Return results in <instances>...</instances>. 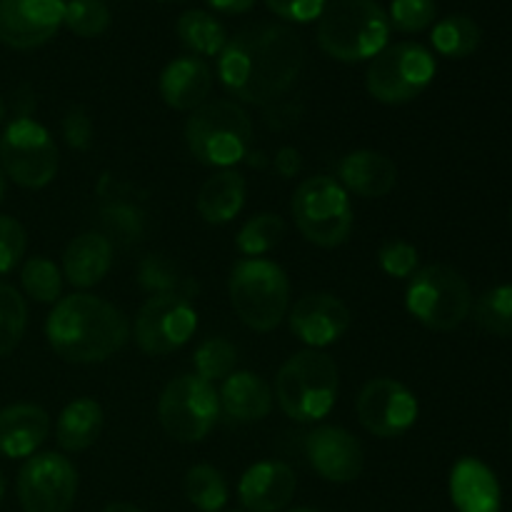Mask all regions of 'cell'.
Masks as SVG:
<instances>
[{"label": "cell", "mask_w": 512, "mask_h": 512, "mask_svg": "<svg viewBox=\"0 0 512 512\" xmlns=\"http://www.w3.org/2000/svg\"><path fill=\"white\" fill-rule=\"evenodd\" d=\"M305 65L303 38L283 23H255L228 38L218 55V78L250 105L278 103Z\"/></svg>", "instance_id": "cell-1"}, {"label": "cell", "mask_w": 512, "mask_h": 512, "mask_svg": "<svg viewBox=\"0 0 512 512\" xmlns=\"http://www.w3.org/2000/svg\"><path fill=\"white\" fill-rule=\"evenodd\" d=\"M50 348L68 363H103L130 338L128 318L108 300L88 293L60 298L45 323Z\"/></svg>", "instance_id": "cell-2"}, {"label": "cell", "mask_w": 512, "mask_h": 512, "mask_svg": "<svg viewBox=\"0 0 512 512\" xmlns=\"http://www.w3.org/2000/svg\"><path fill=\"white\" fill-rule=\"evenodd\" d=\"M388 38L390 20L378 0H330L318 18V45L340 63L373 60Z\"/></svg>", "instance_id": "cell-3"}, {"label": "cell", "mask_w": 512, "mask_h": 512, "mask_svg": "<svg viewBox=\"0 0 512 512\" xmlns=\"http://www.w3.org/2000/svg\"><path fill=\"white\" fill-rule=\"evenodd\" d=\"M338 365L323 350H303L285 360L275 378L280 410L295 423H315L333 410L338 400Z\"/></svg>", "instance_id": "cell-4"}, {"label": "cell", "mask_w": 512, "mask_h": 512, "mask_svg": "<svg viewBox=\"0 0 512 512\" xmlns=\"http://www.w3.org/2000/svg\"><path fill=\"white\" fill-rule=\"evenodd\" d=\"M230 303L238 318L258 333H270L283 323L290 305V283L278 263L243 258L230 270Z\"/></svg>", "instance_id": "cell-5"}, {"label": "cell", "mask_w": 512, "mask_h": 512, "mask_svg": "<svg viewBox=\"0 0 512 512\" xmlns=\"http://www.w3.org/2000/svg\"><path fill=\"white\" fill-rule=\"evenodd\" d=\"M185 143L200 163L228 170L248 155L253 143V120L235 100L205 103L190 115Z\"/></svg>", "instance_id": "cell-6"}, {"label": "cell", "mask_w": 512, "mask_h": 512, "mask_svg": "<svg viewBox=\"0 0 512 512\" xmlns=\"http://www.w3.org/2000/svg\"><path fill=\"white\" fill-rule=\"evenodd\" d=\"M405 305L420 325L448 333L470 315L473 293L458 270L448 265H425L408 278Z\"/></svg>", "instance_id": "cell-7"}, {"label": "cell", "mask_w": 512, "mask_h": 512, "mask_svg": "<svg viewBox=\"0 0 512 512\" xmlns=\"http://www.w3.org/2000/svg\"><path fill=\"white\" fill-rule=\"evenodd\" d=\"M293 218L308 243L338 248L353 233V205L348 190L328 175L308 178L293 195Z\"/></svg>", "instance_id": "cell-8"}, {"label": "cell", "mask_w": 512, "mask_h": 512, "mask_svg": "<svg viewBox=\"0 0 512 512\" xmlns=\"http://www.w3.org/2000/svg\"><path fill=\"white\" fill-rule=\"evenodd\" d=\"M58 145L45 125L30 115L10 120L0 138V170L20 188L38 190L58 173Z\"/></svg>", "instance_id": "cell-9"}, {"label": "cell", "mask_w": 512, "mask_h": 512, "mask_svg": "<svg viewBox=\"0 0 512 512\" xmlns=\"http://www.w3.org/2000/svg\"><path fill=\"white\" fill-rule=\"evenodd\" d=\"M433 53L420 43H395L385 45L373 60H370L368 93L378 103L403 105L418 98L435 78Z\"/></svg>", "instance_id": "cell-10"}, {"label": "cell", "mask_w": 512, "mask_h": 512, "mask_svg": "<svg viewBox=\"0 0 512 512\" xmlns=\"http://www.w3.org/2000/svg\"><path fill=\"white\" fill-rule=\"evenodd\" d=\"M158 418L178 443H200L220 418V398L198 375H180L165 385L158 400Z\"/></svg>", "instance_id": "cell-11"}, {"label": "cell", "mask_w": 512, "mask_h": 512, "mask_svg": "<svg viewBox=\"0 0 512 512\" xmlns=\"http://www.w3.org/2000/svg\"><path fill=\"white\" fill-rule=\"evenodd\" d=\"M198 330V313L178 295H150L135 315V343L143 353L160 358L183 348Z\"/></svg>", "instance_id": "cell-12"}, {"label": "cell", "mask_w": 512, "mask_h": 512, "mask_svg": "<svg viewBox=\"0 0 512 512\" xmlns=\"http://www.w3.org/2000/svg\"><path fill=\"white\" fill-rule=\"evenodd\" d=\"M78 495V473L58 453H35L18 473V500L25 512H70Z\"/></svg>", "instance_id": "cell-13"}, {"label": "cell", "mask_w": 512, "mask_h": 512, "mask_svg": "<svg viewBox=\"0 0 512 512\" xmlns=\"http://www.w3.org/2000/svg\"><path fill=\"white\" fill-rule=\"evenodd\" d=\"M358 420L375 438H400L418 420V398L403 383L375 378L360 390Z\"/></svg>", "instance_id": "cell-14"}, {"label": "cell", "mask_w": 512, "mask_h": 512, "mask_svg": "<svg viewBox=\"0 0 512 512\" xmlns=\"http://www.w3.org/2000/svg\"><path fill=\"white\" fill-rule=\"evenodd\" d=\"M65 0H0V40L13 50H33L55 38Z\"/></svg>", "instance_id": "cell-15"}, {"label": "cell", "mask_w": 512, "mask_h": 512, "mask_svg": "<svg viewBox=\"0 0 512 512\" xmlns=\"http://www.w3.org/2000/svg\"><path fill=\"white\" fill-rule=\"evenodd\" d=\"M310 465L328 483H353L365 468V453L360 440L338 425H320L305 443Z\"/></svg>", "instance_id": "cell-16"}, {"label": "cell", "mask_w": 512, "mask_h": 512, "mask_svg": "<svg viewBox=\"0 0 512 512\" xmlns=\"http://www.w3.org/2000/svg\"><path fill=\"white\" fill-rule=\"evenodd\" d=\"M290 330L310 350L328 348L338 343L350 328V310L340 298L330 293H310L295 303L288 315Z\"/></svg>", "instance_id": "cell-17"}, {"label": "cell", "mask_w": 512, "mask_h": 512, "mask_svg": "<svg viewBox=\"0 0 512 512\" xmlns=\"http://www.w3.org/2000/svg\"><path fill=\"white\" fill-rule=\"evenodd\" d=\"M298 478L293 468L280 460L250 465L238 485V498L248 512H280L290 505Z\"/></svg>", "instance_id": "cell-18"}, {"label": "cell", "mask_w": 512, "mask_h": 512, "mask_svg": "<svg viewBox=\"0 0 512 512\" xmlns=\"http://www.w3.org/2000/svg\"><path fill=\"white\" fill-rule=\"evenodd\" d=\"M160 98L175 110H198L213 90V70L198 55L175 58L160 73Z\"/></svg>", "instance_id": "cell-19"}, {"label": "cell", "mask_w": 512, "mask_h": 512, "mask_svg": "<svg viewBox=\"0 0 512 512\" xmlns=\"http://www.w3.org/2000/svg\"><path fill=\"white\" fill-rule=\"evenodd\" d=\"M450 498L458 512H500L503 495L493 470L478 458H463L450 473Z\"/></svg>", "instance_id": "cell-20"}, {"label": "cell", "mask_w": 512, "mask_h": 512, "mask_svg": "<svg viewBox=\"0 0 512 512\" xmlns=\"http://www.w3.org/2000/svg\"><path fill=\"white\" fill-rule=\"evenodd\" d=\"M338 178L348 193L360 198H385L398 183V165L378 150H355L340 160Z\"/></svg>", "instance_id": "cell-21"}, {"label": "cell", "mask_w": 512, "mask_h": 512, "mask_svg": "<svg viewBox=\"0 0 512 512\" xmlns=\"http://www.w3.org/2000/svg\"><path fill=\"white\" fill-rule=\"evenodd\" d=\"M48 433L50 418L38 405L18 403L0 410V455L5 458H30Z\"/></svg>", "instance_id": "cell-22"}, {"label": "cell", "mask_w": 512, "mask_h": 512, "mask_svg": "<svg viewBox=\"0 0 512 512\" xmlns=\"http://www.w3.org/2000/svg\"><path fill=\"white\" fill-rule=\"evenodd\" d=\"M220 410L235 423H260L273 410V390L260 375L240 370L223 380Z\"/></svg>", "instance_id": "cell-23"}, {"label": "cell", "mask_w": 512, "mask_h": 512, "mask_svg": "<svg viewBox=\"0 0 512 512\" xmlns=\"http://www.w3.org/2000/svg\"><path fill=\"white\" fill-rule=\"evenodd\" d=\"M113 265V245L103 233H83L63 253V278L75 288H93Z\"/></svg>", "instance_id": "cell-24"}, {"label": "cell", "mask_w": 512, "mask_h": 512, "mask_svg": "<svg viewBox=\"0 0 512 512\" xmlns=\"http://www.w3.org/2000/svg\"><path fill=\"white\" fill-rule=\"evenodd\" d=\"M245 205V178L238 170H220L205 180L200 188L195 208L200 218L210 225H225L243 210Z\"/></svg>", "instance_id": "cell-25"}, {"label": "cell", "mask_w": 512, "mask_h": 512, "mask_svg": "<svg viewBox=\"0 0 512 512\" xmlns=\"http://www.w3.org/2000/svg\"><path fill=\"white\" fill-rule=\"evenodd\" d=\"M103 430V408L93 398H78L63 408L58 418V445L68 453H80L95 445Z\"/></svg>", "instance_id": "cell-26"}, {"label": "cell", "mask_w": 512, "mask_h": 512, "mask_svg": "<svg viewBox=\"0 0 512 512\" xmlns=\"http://www.w3.org/2000/svg\"><path fill=\"white\" fill-rule=\"evenodd\" d=\"M138 283L150 295H178L190 300L198 293V283L168 255H145L138 265Z\"/></svg>", "instance_id": "cell-27"}, {"label": "cell", "mask_w": 512, "mask_h": 512, "mask_svg": "<svg viewBox=\"0 0 512 512\" xmlns=\"http://www.w3.org/2000/svg\"><path fill=\"white\" fill-rule=\"evenodd\" d=\"M100 228H103V235L110 240V245L130 248L145 238L148 220H145V210L138 203L113 195L100 205Z\"/></svg>", "instance_id": "cell-28"}, {"label": "cell", "mask_w": 512, "mask_h": 512, "mask_svg": "<svg viewBox=\"0 0 512 512\" xmlns=\"http://www.w3.org/2000/svg\"><path fill=\"white\" fill-rule=\"evenodd\" d=\"M178 38L185 48L193 55H220V50L228 43V35H225L223 23H220L215 15H210L208 10H185L178 18Z\"/></svg>", "instance_id": "cell-29"}, {"label": "cell", "mask_w": 512, "mask_h": 512, "mask_svg": "<svg viewBox=\"0 0 512 512\" xmlns=\"http://www.w3.org/2000/svg\"><path fill=\"white\" fill-rule=\"evenodd\" d=\"M480 38H483L480 25L470 15H448L435 25L433 35H430L435 50L445 58L455 60L473 55L478 50Z\"/></svg>", "instance_id": "cell-30"}, {"label": "cell", "mask_w": 512, "mask_h": 512, "mask_svg": "<svg viewBox=\"0 0 512 512\" xmlns=\"http://www.w3.org/2000/svg\"><path fill=\"white\" fill-rule=\"evenodd\" d=\"M185 495L200 512H220L228 503V483L213 465H193L185 475Z\"/></svg>", "instance_id": "cell-31"}, {"label": "cell", "mask_w": 512, "mask_h": 512, "mask_svg": "<svg viewBox=\"0 0 512 512\" xmlns=\"http://www.w3.org/2000/svg\"><path fill=\"white\" fill-rule=\"evenodd\" d=\"M475 323L490 335L512 338V285H498L475 303Z\"/></svg>", "instance_id": "cell-32"}, {"label": "cell", "mask_w": 512, "mask_h": 512, "mask_svg": "<svg viewBox=\"0 0 512 512\" xmlns=\"http://www.w3.org/2000/svg\"><path fill=\"white\" fill-rule=\"evenodd\" d=\"M285 238V223L283 218L273 213H260L255 218H250L248 223L240 228L238 238V250L245 258H260V255L270 253L280 240Z\"/></svg>", "instance_id": "cell-33"}, {"label": "cell", "mask_w": 512, "mask_h": 512, "mask_svg": "<svg viewBox=\"0 0 512 512\" xmlns=\"http://www.w3.org/2000/svg\"><path fill=\"white\" fill-rule=\"evenodd\" d=\"M28 325L25 300L13 285L0 283V358L13 353L20 345Z\"/></svg>", "instance_id": "cell-34"}, {"label": "cell", "mask_w": 512, "mask_h": 512, "mask_svg": "<svg viewBox=\"0 0 512 512\" xmlns=\"http://www.w3.org/2000/svg\"><path fill=\"white\" fill-rule=\"evenodd\" d=\"M195 375L203 378L205 383L213 385L215 380H225L235 373L238 365V350L230 340L225 338H208L195 350Z\"/></svg>", "instance_id": "cell-35"}, {"label": "cell", "mask_w": 512, "mask_h": 512, "mask_svg": "<svg viewBox=\"0 0 512 512\" xmlns=\"http://www.w3.org/2000/svg\"><path fill=\"white\" fill-rule=\"evenodd\" d=\"M20 283H23L28 298L38 300V303H58L60 293H63V273L58 265L48 258H30L23 265L20 273Z\"/></svg>", "instance_id": "cell-36"}, {"label": "cell", "mask_w": 512, "mask_h": 512, "mask_svg": "<svg viewBox=\"0 0 512 512\" xmlns=\"http://www.w3.org/2000/svg\"><path fill=\"white\" fill-rule=\"evenodd\" d=\"M110 8L105 0H68L63 25L80 38H98L110 28Z\"/></svg>", "instance_id": "cell-37"}, {"label": "cell", "mask_w": 512, "mask_h": 512, "mask_svg": "<svg viewBox=\"0 0 512 512\" xmlns=\"http://www.w3.org/2000/svg\"><path fill=\"white\" fill-rule=\"evenodd\" d=\"M438 15V3L435 0H393L390 3V28L400 33H420L430 28Z\"/></svg>", "instance_id": "cell-38"}, {"label": "cell", "mask_w": 512, "mask_h": 512, "mask_svg": "<svg viewBox=\"0 0 512 512\" xmlns=\"http://www.w3.org/2000/svg\"><path fill=\"white\" fill-rule=\"evenodd\" d=\"M418 250L408 240L390 238L380 245L378 263L390 278H410L418 270Z\"/></svg>", "instance_id": "cell-39"}, {"label": "cell", "mask_w": 512, "mask_h": 512, "mask_svg": "<svg viewBox=\"0 0 512 512\" xmlns=\"http://www.w3.org/2000/svg\"><path fill=\"white\" fill-rule=\"evenodd\" d=\"M28 248V235L25 228L10 215H0V275H8L18 268Z\"/></svg>", "instance_id": "cell-40"}, {"label": "cell", "mask_w": 512, "mask_h": 512, "mask_svg": "<svg viewBox=\"0 0 512 512\" xmlns=\"http://www.w3.org/2000/svg\"><path fill=\"white\" fill-rule=\"evenodd\" d=\"M63 138L73 150H90L93 145V120L83 105H75L63 118Z\"/></svg>", "instance_id": "cell-41"}, {"label": "cell", "mask_w": 512, "mask_h": 512, "mask_svg": "<svg viewBox=\"0 0 512 512\" xmlns=\"http://www.w3.org/2000/svg\"><path fill=\"white\" fill-rule=\"evenodd\" d=\"M325 3L328 0H265V5L288 23H310V20L320 18Z\"/></svg>", "instance_id": "cell-42"}, {"label": "cell", "mask_w": 512, "mask_h": 512, "mask_svg": "<svg viewBox=\"0 0 512 512\" xmlns=\"http://www.w3.org/2000/svg\"><path fill=\"white\" fill-rule=\"evenodd\" d=\"M273 163L275 170H278L283 178H293V175H298L300 168H303V160H300V153L295 148H280Z\"/></svg>", "instance_id": "cell-43"}, {"label": "cell", "mask_w": 512, "mask_h": 512, "mask_svg": "<svg viewBox=\"0 0 512 512\" xmlns=\"http://www.w3.org/2000/svg\"><path fill=\"white\" fill-rule=\"evenodd\" d=\"M213 10L225 15H243L255 5V0H205Z\"/></svg>", "instance_id": "cell-44"}, {"label": "cell", "mask_w": 512, "mask_h": 512, "mask_svg": "<svg viewBox=\"0 0 512 512\" xmlns=\"http://www.w3.org/2000/svg\"><path fill=\"white\" fill-rule=\"evenodd\" d=\"M103 512H140V510L130 503H110Z\"/></svg>", "instance_id": "cell-45"}, {"label": "cell", "mask_w": 512, "mask_h": 512, "mask_svg": "<svg viewBox=\"0 0 512 512\" xmlns=\"http://www.w3.org/2000/svg\"><path fill=\"white\" fill-rule=\"evenodd\" d=\"M3 198H5V175L3 170H0V203H3Z\"/></svg>", "instance_id": "cell-46"}, {"label": "cell", "mask_w": 512, "mask_h": 512, "mask_svg": "<svg viewBox=\"0 0 512 512\" xmlns=\"http://www.w3.org/2000/svg\"><path fill=\"white\" fill-rule=\"evenodd\" d=\"M5 120V103H3V98H0V123H3Z\"/></svg>", "instance_id": "cell-47"}, {"label": "cell", "mask_w": 512, "mask_h": 512, "mask_svg": "<svg viewBox=\"0 0 512 512\" xmlns=\"http://www.w3.org/2000/svg\"><path fill=\"white\" fill-rule=\"evenodd\" d=\"M5 495V483H3V475H0V500H3Z\"/></svg>", "instance_id": "cell-48"}, {"label": "cell", "mask_w": 512, "mask_h": 512, "mask_svg": "<svg viewBox=\"0 0 512 512\" xmlns=\"http://www.w3.org/2000/svg\"><path fill=\"white\" fill-rule=\"evenodd\" d=\"M288 512H318V510H310V508H295V510H288Z\"/></svg>", "instance_id": "cell-49"}, {"label": "cell", "mask_w": 512, "mask_h": 512, "mask_svg": "<svg viewBox=\"0 0 512 512\" xmlns=\"http://www.w3.org/2000/svg\"><path fill=\"white\" fill-rule=\"evenodd\" d=\"M510 225H512V208H510Z\"/></svg>", "instance_id": "cell-50"}, {"label": "cell", "mask_w": 512, "mask_h": 512, "mask_svg": "<svg viewBox=\"0 0 512 512\" xmlns=\"http://www.w3.org/2000/svg\"><path fill=\"white\" fill-rule=\"evenodd\" d=\"M160 3H168V0H160Z\"/></svg>", "instance_id": "cell-51"}, {"label": "cell", "mask_w": 512, "mask_h": 512, "mask_svg": "<svg viewBox=\"0 0 512 512\" xmlns=\"http://www.w3.org/2000/svg\"><path fill=\"white\" fill-rule=\"evenodd\" d=\"M510 428H512V423H510Z\"/></svg>", "instance_id": "cell-52"}]
</instances>
